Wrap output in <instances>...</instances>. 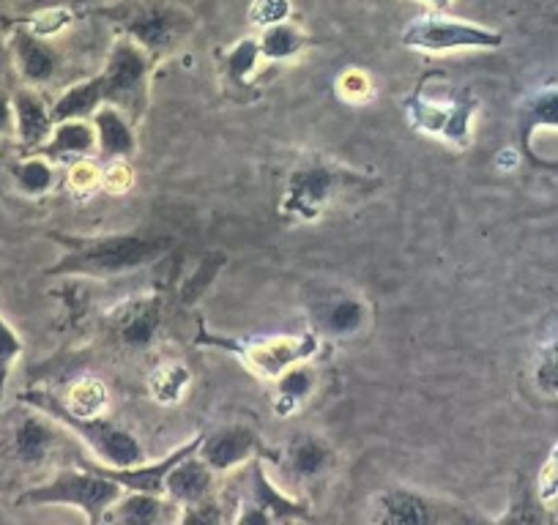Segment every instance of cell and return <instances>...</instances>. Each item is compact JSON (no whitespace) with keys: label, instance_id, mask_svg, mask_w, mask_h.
<instances>
[{"label":"cell","instance_id":"obj_17","mask_svg":"<svg viewBox=\"0 0 558 525\" xmlns=\"http://www.w3.org/2000/svg\"><path fill=\"white\" fill-rule=\"evenodd\" d=\"M118 337L132 351H146L154 345L162 329V302L159 296H140L123 304L116 318Z\"/></svg>","mask_w":558,"mask_h":525},{"label":"cell","instance_id":"obj_10","mask_svg":"<svg viewBox=\"0 0 558 525\" xmlns=\"http://www.w3.org/2000/svg\"><path fill=\"white\" fill-rule=\"evenodd\" d=\"M263 457L252 460L250 471V485H246L244 498H241V506L244 512L235 514V523H291V520H310V503L302 498L288 496L286 490H279L271 481V476L266 474V465L260 463Z\"/></svg>","mask_w":558,"mask_h":525},{"label":"cell","instance_id":"obj_37","mask_svg":"<svg viewBox=\"0 0 558 525\" xmlns=\"http://www.w3.org/2000/svg\"><path fill=\"white\" fill-rule=\"evenodd\" d=\"M536 498L542 503H550L558 498V441L553 443L550 454H547L545 465L539 471V481H536Z\"/></svg>","mask_w":558,"mask_h":525},{"label":"cell","instance_id":"obj_2","mask_svg":"<svg viewBox=\"0 0 558 525\" xmlns=\"http://www.w3.org/2000/svg\"><path fill=\"white\" fill-rule=\"evenodd\" d=\"M61 244L63 255L50 277H107L129 274L143 266H151L173 246L168 235H140V233H107V235H69L52 233Z\"/></svg>","mask_w":558,"mask_h":525},{"label":"cell","instance_id":"obj_32","mask_svg":"<svg viewBox=\"0 0 558 525\" xmlns=\"http://www.w3.org/2000/svg\"><path fill=\"white\" fill-rule=\"evenodd\" d=\"M20 353H23V340L12 329V323L0 315V391H7L9 375H12V367L20 358Z\"/></svg>","mask_w":558,"mask_h":525},{"label":"cell","instance_id":"obj_4","mask_svg":"<svg viewBox=\"0 0 558 525\" xmlns=\"http://www.w3.org/2000/svg\"><path fill=\"white\" fill-rule=\"evenodd\" d=\"M430 77L433 90L427 80H422L402 99L408 123L416 132H422V135L436 137V141L447 143V146L458 148V151H465L474 143L471 123H474L476 112H480V99L469 88L454 90L452 85H438V74H430Z\"/></svg>","mask_w":558,"mask_h":525},{"label":"cell","instance_id":"obj_26","mask_svg":"<svg viewBox=\"0 0 558 525\" xmlns=\"http://www.w3.org/2000/svg\"><path fill=\"white\" fill-rule=\"evenodd\" d=\"M364 318H367V307H364L362 298H353V296H337L335 302L326 304V309L320 313V323H324V329L337 337L356 334V331L364 326Z\"/></svg>","mask_w":558,"mask_h":525},{"label":"cell","instance_id":"obj_36","mask_svg":"<svg viewBox=\"0 0 558 525\" xmlns=\"http://www.w3.org/2000/svg\"><path fill=\"white\" fill-rule=\"evenodd\" d=\"M288 17H291V0H252L250 23L257 28L288 23Z\"/></svg>","mask_w":558,"mask_h":525},{"label":"cell","instance_id":"obj_35","mask_svg":"<svg viewBox=\"0 0 558 525\" xmlns=\"http://www.w3.org/2000/svg\"><path fill=\"white\" fill-rule=\"evenodd\" d=\"M134 186V170L126 159H110V164L101 173V192L110 197L126 195Z\"/></svg>","mask_w":558,"mask_h":525},{"label":"cell","instance_id":"obj_5","mask_svg":"<svg viewBox=\"0 0 558 525\" xmlns=\"http://www.w3.org/2000/svg\"><path fill=\"white\" fill-rule=\"evenodd\" d=\"M20 403L31 405V408L41 411L50 419H56V425H61L63 430H69L72 436H77L96 457L105 465L112 468H132V465L146 463V449L140 447L137 438L126 430V427L116 425L107 416H74L72 411H66L61 394L47 389H25L20 394Z\"/></svg>","mask_w":558,"mask_h":525},{"label":"cell","instance_id":"obj_30","mask_svg":"<svg viewBox=\"0 0 558 525\" xmlns=\"http://www.w3.org/2000/svg\"><path fill=\"white\" fill-rule=\"evenodd\" d=\"M337 96L345 105L362 107L375 99V85L367 72H362V69H348V72H342L337 77Z\"/></svg>","mask_w":558,"mask_h":525},{"label":"cell","instance_id":"obj_6","mask_svg":"<svg viewBox=\"0 0 558 525\" xmlns=\"http://www.w3.org/2000/svg\"><path fill=\"white\" fill-rule=\"evenodd\" d=\"M195 345L225 351L239 358L252 375L263 380H277L279 375L291 369L293 364L310 362L320 351V340L315 331H302V334H263V337H225L214 334L201 320Z\"/></svg>","mask_w":558,"mask_h":525},{"label":"cell","instance_id":"obj_16","mask_svg":"<svg viewBox=\"0 0 558 525\" xmlns=\"http://www.w3.org/2000/svg\"><path fill=\"white\" fill-rule=\"evenodd\" d=\"M214 476L217 474L203 463L201 454H186L170 468L168 479H165V498L179 509L203 503L214 496Z\"/></svg>","mask_w":558,"mask_h":525},{"label":"cell","instance_id":"obj_22","mask_svg":"<svg viewBox=\"0 0 558 525\" xmlns=\"http://www.w3.org/2000/svg\"><path fill=\"white\" fill-rule=\"evenodd\" d=\"M170 506H175V503L165 501V496L126 490L116 503H112V509L107 512L105 520H112V523H137V525L162 523V520L173 517Z\"/></svg>","mask_w":558,"mask_h":525},{"label":"cell","instance_id":"obj_39","mask_svg":"<svg viewBox=\"0 0 558 525\" xmlns=\"http://www.w3.org/2000/svg\"><path fill=\"white\" fill-rule=\"evenodd\" d=\"M425 3L433 9V12H447L452 0H425Z\"/></svg>","mask_w":558,"mask_h":525},{"label":"cell","instance_id":"obj_11","mask_svg":"<svg viewBox=\"0 0 558 525\" xmlns=\"http://www.w3.org/2000/svg\"><path fill=\"white\" fill-rule=\"evenodd\" d=\"M373 523L380 525H430V523H452V520H465L458 509L436 501L418 490L408 487H389L373 498Z\"/></svg>","mask_w":558,"mask_h":525},{"label":"cell","instance_id":"obj_29","mask_svg":"<svg viewBox=\"0 0 558 525\" xmlns=\"http://www.w3.org/2000/svg\"><path fill=\"white\" fill-rule=\"evenodd\" d=\"M260 61L263 56H260V47H257V39H241L239 45L228 52V61H225L228 80L235 85V88H246L252 74L257 72V63Z\"/></svg>","mask_w":558,"mask_h":525},{"label":"cell","instance_id":"obj_23","mask_svg":"<svg viewBox=\"0 0 558 525\" xmlns=\"http://www.w3.org/2000/svg\"><path fill=\"white\" fill-rule=\"evenodd\" d=\"M257 47H260L263 61L286 63V61H293V58H299L304 50H307V36H304V30L296 28V25L277 23L263 28L260 39H257Z\"/></svg>","mask_w":558,"mask_h":525},{"label":"cell","instance_id":"obj_34","mask_svg":"<svg viewBox=\"0 0 558 525\" xmlns=\"http://www.w3.org/2000/svg\"><path fill=\"white\" fill-rule=\"evenodd\" d=\"M101 173L105 170L94 162V159L83 157L69 168V190L77 192V195L90 197L94 192L101 190Z\"/></svg>","mask_w":558,"mask_h":525},{"label":"cell","instance_id":"obj_24","mask_svg":"<svg viewBox=\"0 0 558 525\" xmlns=\"http://www.w3.org/2000/svg\"><path fill=\"white\" fill-rule=\"evenodd\" d=\"M192 386V369L184 362H162L148 375V394L159 405H175Z\"/></svg>","mask_w":558,"mask_h":525},{"label":"cell","instance_id":"obj_15","mask_svg":"<svg viewBox=\"0 0 558 525\" xmlns=\"http://www.w3.org/2000/svg\"><path fill=\"white\" fill-rule=\"evenodd\" d=\"M274 457L282 460L286 474L293 481H302V485L320 481L329 474L331 465H335V452H331L329 441H324L320 436H296Z\"/></svg>","mask_w":558,"mask_h":525},{"label":"cell","instance_id":"obj_33","mask_svg":"<svg viewBox=\"0 0 558 525\" xmlns=\"http://www.w3.org/2000/svg\"><path fill=\"white\" fill-rule=\"evenodd\" d=\"M225 266V257L219 255V252H208L206 257H203L201 262H197L195 274L186 280L184 285V302H195L197 296H201L203 291H206L208 285H214V280H217L219 269Z\"/></svg>","mask_w":558,"mask_h":525},{"label":"cell","instance_id":"obj_31","mask_svg":"<svg viewBox=\"0 0 558 525\" xmlns=\"http://www.w3.org/2000/svg\"><path fill=\"white\" fill-rule=\"evenodd\" d=\"M25 25H28L36 36H41V39H52V36H58L61 30H66L69 25H74V14L58 3V7L39 9Z\"/></svg>","mask_w":558,"mask_h":525},{"label":"cell","instance_id":"obj_27","mask_svg":"<svg viewBox=\"0 0 558 525\" xmlns=\"http://www.w3.org/2000/svg\"><path fill=\"white\" fill-rule=\"evenodd\" d=\"M534 386L545 398H558V326L542 340L534 356Z\"/></svg>","mask_w":558,"mask_h":525},{"label":"cell","instance_id":"obj_8","mask_svg":"<svg viewBox=\"0 0 558 525\" xmlns=\"http://www.w3.org/2000/svg\"><path fill=\"white\" fill-rule=\"evenodd\" d=\"M107 17L116 20L123 36L137 41L154 61L170 56L195 28V17L168 0H121Z\"/></svg>","mask_w":558,"mask_h":525},{"label":"cell","instance_id":"obj_1","mask_svg":"<svg viewBox=\"0 0 558 525\" xmlns=\"http://www.w3.org/2000/svg\"><path fill=\"white\" fill-rule=\"evenodd\" d=\"M154 63L157 61L137 41L118 36L101 72L63 90L61 99L52 105V118L56 123L69 121V118H88L101 105H112L121 112H129L132 121H140L146 112L148 77H151Z\"/></svg>","mask_w":558,"mask_h":525},{"label":"cell","instance_id":"obj_12","mask_svg":"<svg viewBox=\"0 0 558 525\" xmlns=\"http://www.w3.org/2000/svg\"><path fill=\"white\" fill-rule=\"evenodd\" d=\"M197 454L214 474H228L257 457H274V452L263 447L260 432L250 425H222L214 432H203Z\"/></svg>","mask_w":558,"mask_h":525},{"label":"cell","instance_id":"obj_18","mask_svg":"<svg viewBox=\"0 0 558 525\" xmlns=\"http://www.w3.org/2000/svg\"><path fill=\"white\" fill-rule=\"evenodd\" d=\"M14 105V129H17L20 146L25 151H39L47 141H50L52 129H56V118H52V107L45 105L36 90L23 88L12 96Z\"/></svg>","mask_w":558,"mask_h":525},{"label":"cell","instance_id":"obj_25","mask_svg":"<svg viewBox=\"0 0 558 525\" xmlns=\"http://www.w3.org/2000/svg\"><path fill=\"white\" fill-rule=\"evenodd\" d=\"M66 411H72L74 416H105L110 408V391L94 375H85V378L74 380L69 386L66 398H61Z\"/></svg>","mask_w":558,"mask_h":525},{"label":"cell","instance_id":"obj_19","mask_svg":"<svg viewBox=\"0 0 558 525\" xmlns=\"http://www.w3.org/2000/svg\"><path fill=\"white\" fill-rule=\"evenodd\" d=\"M96 148V129L90 126L85 118H69V121H58L52 129L50 141L39 148L41 157H47L50 162H69V159H83L88 157Z\"/></svg>","mask_w":558,"mask_h":525},{"label":"cell","instance_id":"obj_38","mask_svg":"<svg viewBox=\"0 0 558 525\" xmlns=\"http://www.w3.org/2000/svg\"><path fill=\"white\" fill-rule=\"evenodd\" d=\"M14 126V105L3 90H0V135Z\"/></svg>","mask_w":558,"mask_h":525},{"label":"cell","instance_id":"obj_7","mask_svg":"<svg viewBox=\"0 0 558 525\" xmlns=\"http://www.w3.org/2000/svg\"><path fill=\"white\" fill-rule=\"evenodd\" d=\"M123 487L90 463L69 465L52 479L28 487L17 496V506H74L85 512L90 523H101L112 503L123 496Z\"/></svg>","mask_w":558,"mask_h":525},{"label":"cell","instance_id":"obj_13","mask_svg":"<svg viewBox=\"0 0 558 525\" xmlns=\"http://www.w3.org/2000/svg\"><path fill=\"white\" fill-rule=\"evenodd\" d=\"M58 438L61 432H58L56 419L28 405V414L14 419L9 427V457L23 471H34L45 460H50L52 449L58 447Z\"/></svg>","mask_w":558,"mask_h":525},{"label":"cell","instance_id":"obj_40","mask_svg":"<svg viewBox=\"0 0 558 525\" xmlns=\"http://www.w3.org/2000/svg\"><path fill=\"white\" fill-rule=\"evenodd\" d=\"M0 400H3V391H0Z\"/></svg>","mask_w":558,"mask_h":525},{"label":"cell","instance_id":"obj_21","mask_svg":"<svg viewBox=\"0 0 558 525\" xmlns=\"http://www.w3.org/2000/svg\"><path fill=\"white\" fill-rule=\"evenodd\" d=\"M277 391H274L271 408L279 419H291L304 403L315 394V386H318V375L315 369L310 367V362H299L293 364L291 369L279 375L277 380Z\"/></svg>","mask_w":558,"mask_h":525},{"label":"cell","instance_id":"obj_3","mask_svg":"<svg viewBox=\"0 0 558 525\" xmlns=\"http://www.w3.org/2000/svg\"><path fill=\"white\" fill-rule=\"evenodd\" d=\"M373 186H378V181L369 175L326 159H307L288 173L277 211L288 222H318L348 195H369Z\"/></svg>","mask_w":558,"mask_h":525},{"label":"cell","instance_id":"obj_28","mask_svg":"<svg viewBox=\"0 0 558 525\" xmlns=\"http://www.w3.org/2000/svg\"><path fill=\"white\" fill-rule=\"evenodd\" d=\"M14 181H17L23 195L39 197L52 190V184H56V170H52L50 159L41 157V154H34V157H25L14 168Z\"/></svg>","mask_w":558,"mask_h":525},{"label":"cell","instance_id":"obj_9","mask_svg":"<svg viewBox=\"0 0 558 525\" xmlns=\"http://www.w3.org/2000/svg\"><path fill=\"white\" fill-rule=\"evenodd\" d=\"M402 45L408 50L427 52V56L465 50H498L504 45V34L501 30L485 28V25L469 23V20L449 17L444 12H430L405 25Z\"/></svg>","mask_w":558,"mask_h":525},{"label":"cell","instance_id":"obj_20","mask_svg":"<svg viewBox=\"0 0 558 525\" xmlns=\"http://www.w3.org/2000/svg\"><path fill=\"white\" fill-rule=\"evenodd\" d=\"M94 129H96V148L105 159H126L132 157L137 141L132 132V118L123 115L118 107L101 105L94 112Z\"/></svg>","mask_w":558,"mask_h":525},{"label":"cell","instance_id":"obj_14","mask_svg":"<svg viewBox=\"0 0 558 525\" xmlns=\"http://www.w3.org/2000/svg\"><path fill=\"white\" fill-rule=\"evenodd\" d=\"M12 58L17 66L20 77L28 85H47L58 74L61 58H58L56 47L47 39L36 36L28 25H17L12 30Z\"/></svg>","mask_w":558,"mask_h":525},{"label":"cell","instance_id":"obj_41","mask_svg":"<svg viewBox=\"0 0 558 525\" xmlns=\"http://www.w3.org/2000/svg\"><path fill=\"white\" fill-rule=\"evenodd\" d=\"M556 517H558V512H556Z\"/></svg>","mask_w":558,"mask_h":525}]
</instances>
